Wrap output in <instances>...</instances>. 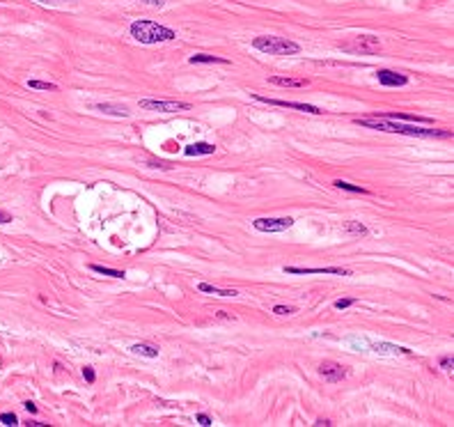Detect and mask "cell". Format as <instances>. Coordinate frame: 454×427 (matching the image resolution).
Listing matches in <instances>:
<instances>
[{
  "label": "cell",
  "instance_id": "cell-1",
  "mask_svg": "<svg viewBox=\"0 0 454 427\" xmlns=\"http://www.w3.org/2000/svg\"><path fill=\"white\" fill-rule=\"evenodd\" d=\"M358 127L376 129V131H388V134H404V135H417V138H452V131H440V129H420L415 124H399L394 120H378V117H356L353 120Z\"/></svg>",
  "mask_w": 454,
  "mask_h": 427
},
{
  "label": "cell",
  "instance_id": "cell-2",
  "mask_svg": "<svg viewBox=\"0 0 454 427\" xmlns=\"http://www.w3.org/2000/svg\"><path fill=\"white\" fill-rule=\"evenodd\" d=\"M129 30H131V37L136 39V42H140V44H159V42H172V39H177V32L172 28H165V25H161L156 21H147V19L133 21Z\"/></svg>",
  "mask_w": 454,
  "mask_h": 427
},
{
  "label": "cell",
  "instance_id": "cell-3",
  "mask_svg": "<svg viewBox=\"0 0 454 427\" xmlns=\"http://www.w3.org/2000/svg\"><path fill=\"white\" fill-rule=\"evenodd\" d=\"M252 48H257L268 55H298L301 46L287 37H273V35H262L252 39Z\"/></svg>",
  "mask_w": 454,
  "mask_h": 427
},
{
  "label": "cell",
  "instance_id": "cell-4",
  "mask_svg": "<svg viewBox=\"0 0 454 427\" xmlns=\"http://www.w3.org/2000/svg\"><path fill=\"white\" fill-rule=\"evenodd\" d=\"M340 48L347 53H353V55H374V53L381 51V39L374 37V35H358L351 42H340Z\"/></svg>",
  "mask_w": 454,
  "mask_h": 427
},
{
  "label": "cell",
  "instance_id": "cell-5",
  "mask_svg": "<svg viewBox=\"0 0 454 427\" xmlns=\"http://www.w3.org/2000/svg\"><path fill=\"white\" fill-rule=\"evenodd\" d=\"M140 108L159 111V112H179V111H190V104L174 101V99H140Z\"/></svg>",
  "mask_w": 454,
  "mask_h": 427
},
{
  "label": "cell",
  "instance_id": "cell-6",
  "mask_svg": "<svg viewBox=\"0 0 454 427\" xmlns=\"http://www.w3.org/2000/svg\"><path fill=\"white\" fill-rule=\"evenodd\" d=\"M285 273H294V276H308V273H328V276H351L349 269L342 267H285Z\"/></svg>",
  "mask_w": 454,
  "mask_h": 427
},
{
  "label": "cell",
  "instance_id": "cell-7",
  "mask_svg": "<svg viewBox=\"0 0 454 427\" xmlns=\"http://www.w3.org/2000/svg\"><path fill=\"white\" fill-rule=\"evenodd\" d=\"M294 225V218H255L252 227L259 232H285Z\"/></svg>",
  "mask_w": 454,
  "mask_h": 427
},
{
  "label": "cell",
  "instance_id": "cell-8",
  "mask_svg": "<svg viewBox=\"0 0 454 427\" xmlns=\"http://www.w3.org/2000/svg\"><path fill=\"white\" fill-rule=\"evenodd\" d=\"M252 97L262 101V104H268V106H280V108H294V111H301V112H312V115H321V108L317 106H310V104H298V101H285V99H271V97H262V94H252Z\"/></svg>",
  "mask_w": 454,
  "mask_h": 427
},
{
  "label": "cell",
  "instance_id": "cell-9",
  "mask_svg": "<svg viewBox=\"0 0 454 427\" xmlns=\"http://www.w3.org/2000/svg\"><path fill=\"white\" fill-rule=\"evenodd\" d=\"M376 81L383 88H404V85H409V76L401 71H392V69H378Z\"/></svg>",
  "mask_w": 454,
  "mask_h": 427
},
{
  "label": "cell",
  "instance_id": "cell-10",
  "mask_svg": "<svg viewBox=\"0 0 454 427\" xmlns=\"http://www.w3.org/2000/svg\"><path fill=\"white\" fill-rule=\"evenodd\" d=\"M319 375L324 377L326 382H342L344 377H347V370H344V365H340V363H335V360H324L321 365H319Z\"/></svg>",
  "mask_w": 454,
  "mask_h": 427
},
{
  "label": "cell",
  "instance_id": "cell-11",
  "mask_svg": "<svg viewBox=\"0 0 454 427\" xmlns=\"http://www.w3.org/2000/svg\"><path fill=\"white\" fill-rule=\"evenodd\" d=\"M371 117L378 120H394V122H413V124H433L432 117H422V115H406V112H374Z\"/></svg>",
  "mask_w": 454,
  "mask_h": 427
},
{
  "label": "cell",
  "instance_id": "cell-12",
  "mask_svg": "<svg viewBox=\"0 0 454 427\" xmlns=\"http://www.w3.org/2000/svg\"><path fill=\"white\" fill-rule=\"evenodd\" d=\"M213 152H216V147H213L211 142H193V145H188L184 150V154L186 157H209Z\"/></svg>",
  "mask_w": 454,
  "mask_h": 427
},
{
  "label": "cell",
  "instance_id": "cell-13",
  "mask_svg": "<svg viewBox=\"0 0 454 427\" xmlns=\"http://www.w3.org/2000/svg\"><path fill=\"white\" fill-rule=\"evenodd\" d=\"M268 83L280 85V88H308L310 85V81H305V78H287V76H271Z\"/></svg>",
  "mask_w": 454,
  "mask_h": 427
},
{
  "label": "cell",
  "instance_id": "cell-14",
  "mask_svg": "<svg viewBox=\"0 0 454 427\" xmlns=\"http://www.w3.org/2000/svg\"><path fill=\"white\" fill-rule=\"evenodd\" d=\"M190 65H229V60L218 58V55H206V53H195L188 58Z\"/></svg>",
  "mask_w": 454,
  "mask_h": 427
},
{
  "label": "cell",
  "instance_id": "cell-15",
  "mask_svg": "<svg viewBox=\"0 0 454 427\" xmlns=\"http://www.w3.org/2000/svg\"><path fill=\"white\" fill-rule=\"evenodd\" d=\"M371 349H374V352H381V354H392V356H397V354H401V356H411V349L399 347V345H390V342H374Z\"/></svg>",
  "mask_w": 454,
  "mask_h": 427
},
{
  "label": "cell",
  "instance_id": "cell-16",
  "mask_svg": "<svg viewBox=\"0 0 454 427\" xmlns=\"http://www.w3.org/2000/svg\"><path fill=\"white\" fill-rule=\"evenodd\" d=\"M94 111H101L106 115H115V117H129L131 111L126 106H115V104H94Z\"/></svg>",
  "mask_w": 454,
  "mask_h": 427
},
{
  "label": "cell",
  "instance_id": "cell-17",
  "mask_svg": "<svg viewBox=\"0 0 454 427\" xmlns=\"http://www.w3.org/2000/svg\"><path fill=\"white\" fill-rule=\"evenodd\" d=\"M131 352L138 354V356H144V359H156L159 356V347L149 345V342H136L131 347Z\"/></svg>",
  "mask_w": 454,
  "mask_h": 427
},
{
  "label": "cell",
  "instance_id": "cell-18",
  "mask_svg": "<svg viewBox=\"0 0 454 427\" xmlns=\"http://www.w3.org/2000/svg\"><path fill=\"white\" fill-rule=\"evenodd\" d=\"M197 290L205 292V294H216V296H236L234 290H220V287H213V285H209V283H200Z\"/></svg>",
  "mask_w": 454,
  "mask_h": 427
},
{
  "label": "cell",
  "instance_id": "cell-19",
  "mask_svg": "<svg viewBox=\"0 0 454 427\" xmlns=\"http://www.w3.org/2000/svg\"><path fill=\"white\" fill-rule=\"evenodd\" d=\"M344 230H347L349 234H353V237H365V234H370V230H367L363 223H358V221H347V223H344Z\"/></svg>",
  "mask_w": 454,
  "mask_h": 427
},
{
  "label": "cell",
  "instance_id": "cell-20",
  "mask_svg": "<svg viewBox=\"0 0 454 427\" xmlns=\"http://www.w3.org/2000/svg\"><path fill=\"white\" fill-rule=\"evenodd\" d=\"M335 184V188H340V191H349V193H370L367 188H363V186H356V184H349V181H344V180H335L333 181Z\"/></svg>",
  "mask_w": 454,
  "mask_h": 427
},
{
  "label": "cell",
  "instance_id": "cell-21",
  "mask_svg": "<svg viewBox=\"0 0 454 427\" xmlns=\"http://www.w3.org/2000/svg\"><path fill=\"white\" fill-rule=\"evenodd\" d=\"M90 269L94 271V273H101V276H110V278H124V276H126L124 271L108 269V267H101V264H90Z\"/></svg>",
  "mask_w": 454,
  "mask_h": 427
},
{
  "label": "cell",
  "instance_id": "cell-22",
  "mask_svg": "<svg viewBox=\"0 0 454 427\" xmlns=\"http://www.w3.org/2000/svg\"><path fill=\"white\" fill-rule=\"evenodd\" d=\"M28 88H30V90H48V92H55V90H58V85H55V83L35 81V78H32V81H28Z\"/></svg>",
  "mask_w": 454,
  "mask_h": 427
},
{
  "label": "cell",
  "instance_id": "cell-23",
  "mask_svg": "<svg viewBox=\"0 0 454 427\" xmlns=\"http://www.w3.org/2000/svg\"><path fill=\"white\" fill-rule=\"evenodd\" d=\"M0 423L2 425H19V418H16L14 413H0Z\"/></svg>",
  "mask_w": 454,
  "mask_h": 427
},
{
  "label": "cell",
  "instance_id": "cell-24",
  "mask_svg": "<svg viewBox=\"0 0 454 427\" xmlns=\"http://www.w3.org/2000/svg\"><path fill=\"white\" fill-rule=\"evenodd\" d=\"M440 367H443L445 372H454V356H443V359H440Z\"/></svg>",
  "mask_w": 454,
  "mask_h": 427
},
{
  "label": "cell",
  "instance_id": "cell-25",
  "mask_svg": "<svg viewBox=\"0 0 454 427\" xmlns=\"http://www.w3.org/2000/svg\"><path fill=\"white\" fill-rule=\"evenodd\" d=\"M353 303H356V299H337L335 301V308H337V310H347V308H351Z\"/></svg>",
  "mask_w": 454,
  "mask_h": 427
},
{
  "label": "cell",
  "instance_id": "cell-26",
  "mask_svg": "<svg viewBox=\"0 0 454 427\" xmlns=\"http://www.w3.org/2000/svg\"><path fill=\"white\" fill-rule=\"evenodd\" d=\"M273 313H275V315H294L296 310L294 308H289V306H275L273 308Z\"/></svg>",
  "mask_w": 454,
  "mask_h": 427
},
{
  "label": "cell",
  "instance_id": "cell-27",
  "mask_svg": "<svg viewBox=\"0 0 454 427\" xmlns=\"http://www.w3.org/2000/svg\"><path fill=\"white\" fill-rule=\"evenodd\" d=\"M83 377L87 383H94V379H97V375H94V370L92 367H83Z\"/></svg>",
  "mask_w": 454,
  "mask_h": 427
},
{
  "label": "cell",
  "instance_id": "cell-28",
  "mask_svg": "<svg viewBox=\"0 0 454 427\" xmlns=\"http://www.w3.org/2000/svg\"><path fill=\"white\" fill-rule=\"evenodd\" d=\"M37 2H41V5H51V7H62V5H67L69 0H37Z\"/></svg>",
  "mask_w": 454,
  "mask_h": 427
},
{
  "label": "cell",
  "instance_id": "cell-29",
  "mask_svg": "<svg viewBox=\"0 0 454 427\" xmlns=\"http://www.w3.org/2000/svg\"><path fill=\"white\" fill-rule=\"evenodd\" d=\"M197 423L200 425H205V427H209V425H213V420L206 416V413H197Z\"/></svg>",
  "mask_w": 454,
  "mask_h": 427
},
{
  "label": "cell",
  "instance_id": "cell-30",
  "mask_svg": "<svg viewBox=\"0 0 454 427\" xmlns=\"http://www.w3.org/2000/svg\"><path fill=\"white\" fill-rule=\"evenodd\" d=\"M144 5H151V7H163L165 5V0H143Z\"/></svg>",
  "mask_w": 454,
  "mask_h": 427
},
{
  "label": "cell",
  "instance_id": "cell-31",
  "mask_svg": "<svg viewBox=\"0 0 454 427\" xmlns=\"http://www.w3.org/2000/svg\"><path fill=\"white\" fill-rule=\"evenodd\" d=\"M0 223H12V216L5 214V211H0Z\"/></svg>",
  "mask_w": 454,
  "mask_h": 427
},
{
  "label": "cell",
  "instance_id": "cell-32",
  "mask_svg": "<svg viewBox=\"0 0 454 427\" xmlns=\"http://www.w3.org/2000/svg\"><path fill=\"white\" fill-rule=\"evenodd\" d=\"M25 409L30 413H37V406H35V402H25Z\"/></svg>",
  "mask_w": 454,
  "mask_h": 427
},
{
  "label": "cell",
  "instance_id": "cell-33",
  "mask_svg": "<svg viewBox=\"0 0 454 427\" xmlns=\"http://www.w3.org/2000/svg\"><path fill=\"white\" fill-rule=\"evenodd\" d=\"M314 425H326V427H330V425H333V423H330V420H324V418H319L317 423H314Z\"/></svg>",
  "mask_w": 454,
  "mask_h": 427
},
{
  "label": "cell",
  "instance_id": "cell-34",
  "mask_svg": "<svg viewBox=\"0 0 454 427\" xmlns=\"http://www.w3.org/2000/svg\"><path fill=\"white\" fill-rule=\"evenodd\" d=\"M25 425H28V427H44L46 423H25Z\"/></svg>",
  "mask_w": 454,
  "mask_h": 427
}]
</instances>
